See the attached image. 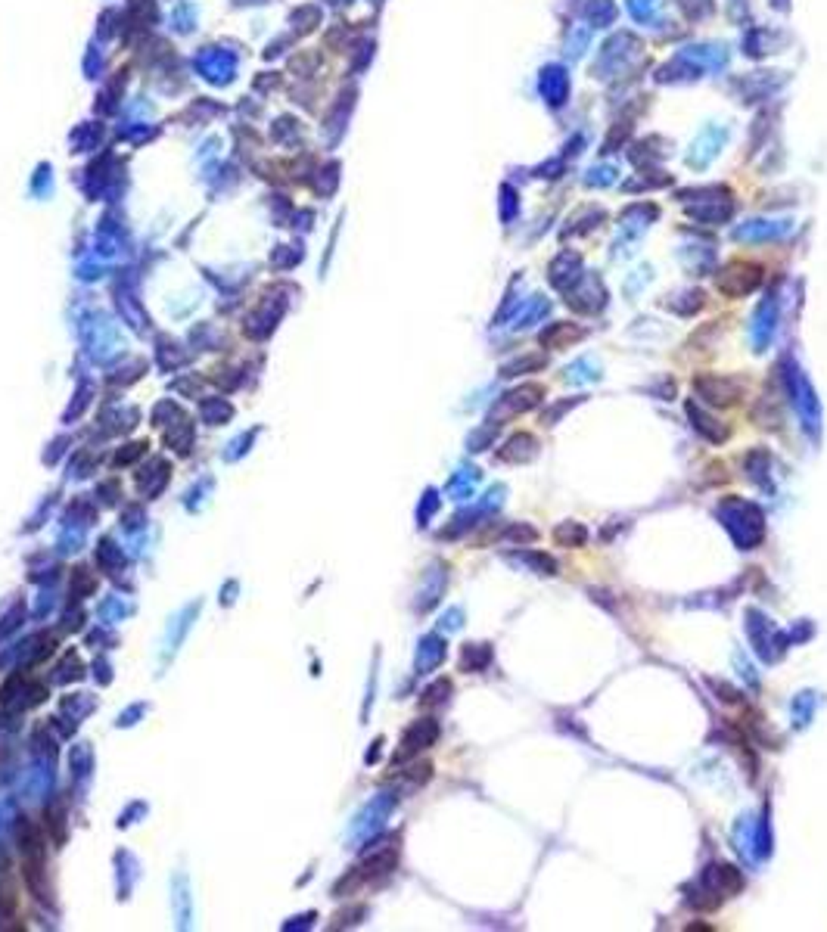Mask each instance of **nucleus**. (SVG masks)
<instances>
[{"mask_svg": "<svg viewBox=\"0 0 827 932\" xmlns=\"http://www.w3.org/2000/svg\"><path fill=\"white\" fill-rule=\"evenodd\" d=\"M697 392H700L709 404H718V407H728V404H734L740 398V386L734 379H725V377L697 379Z\"/></svg>", "mask_w": 827, "mask_h": 932, "instance_id": "nucleus-1", "label": "nucleus"}, {"mask_svg": "<svg viewBox=\"0 0 827 932\" xmlns=\"http://www.w3.org/2000/svg\"><path fill=\"white\" fill-rule=\"evenodd\" d=\"M563 339H581V330H575V327H570V323H557V333H553V330H548V333H544V342H553V345H563Z\"/></svg>", "mask_w": 827, "mask_h": 932, "instance_id": "nucleus-2", "label": "nucleus"}]
</instances>
